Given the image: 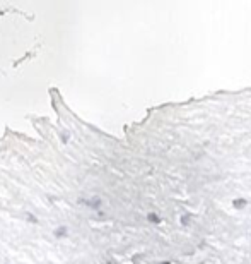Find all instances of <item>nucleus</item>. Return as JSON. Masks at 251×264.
I'll list each match as a JSON object with an SVG mask.
<instances>
[{
    "instance_id": "obj_1",
    "label": "nucleus",
    "mask_w": 251,
    "mask_h": 264,
    "mask_svg": "<svg viewBox=\"0 0 251 264\" xmlns=\"http://www.w3.org/2000/svg\"><path fill=\"white\" fill-rule=\"evenodd\" d=\"M246 204H248V202H246V199H234V201H232V206H234L236 209H243Z\"/></svg>"
},
{
    "instance_id": "obj_2",
    "label": "nucleus",
    "mask_w": 251,
    "mask_h": 264,
    "mask_svg": "<svg viewBox=\"0 0 251 264\" xmlns=\"http://www.w3.org/2000/svg\"><path fill=\"white\" fill-rule=\"evenodd\" d=\"M147 220H149L150 223H159L161 221V218L157 216L156 213H149V214H147Z\"/></svg>"
},
{
    "instance_id": "obj_3",
    "label": "nucleus",
    "mask_w": 251,
    "mask_h": 264,
    "mask_svg": "<svg viewBox=\"0 0 251 264\" xmlns=\"http://www.w3.org/2000/svg\"><path fill=\"white\" fill-rule=\"evenodd\" d=\"M55 233H57V237H63V235H67V228H65V227H60Z\"/></svg>"
},
{
    "instance_id": "obj_4",
    "label": "nucleus",
    "mask_w": 251,
    "mask_h": 264,
    "mask_svg": "<svg viewBox=\"0 0 251 264\" xmlns=\"http://www.w3.org/2000/svg\"><path fill=\"white\" fill-rule=\"evenodd\" d=\"M188 221H190V216H188V214L181 216V223H183V225H188Z\"/></svg>"
}]
</instances>
